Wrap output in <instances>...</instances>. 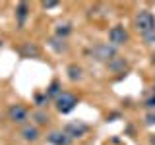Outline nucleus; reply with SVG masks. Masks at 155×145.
<instances>
[{
  "label": "nucleus",
  "mask_w": 155,
  "mask_h": 145,
  "mask_svg": "<svg viewBox=\"0 0 155 145\" xmlns=\"http://www.w3.org/2000/svg\"><path fill=\"white\" fill-rule=\"evenodd\" d=\"M134 23H136V29L140 31V35L143 37V41L147 45L155 43V16L149 10H142V12L136 14Z\"/></svg>",
  "instance_id": "nucleus-1"
},
{
  "label": "nucleus",
  "mask_w": 155,
  "mask_h": 145,
  "mask_svg": "<svg viewBox=\"0 0 155 145\" xmlns=\"http://www.w3.org/2000/svg\"><path fill=\"white\" fill-rule=\"evenodd\" d=\"M54 105H56V110H58V112L68 114V112H72V110L76 108L78 97L72 95V93H68V91H62V93L54 99Z\"/></svg>",
  "instance_id": "nucleus-2"
},
{
  "label": "nucleus",
  "mask_w": 155,
  "mask_h": 145,
  "mask_svg": "<svg viewBox=\"0 0 155 145\" xmlns=\"http://www.w3.org/2000/svg\"><path fill=\"white\" fill-rule=\"evenodd\" d=\"M91 58H95V60L99 62H110L113 58H116V50L113 45H107V43H99V45H95L91 48Z\"/></svg>",
  "instance_id": "nucleus-3"
},
{
  "label": "nucleus",
  "mask_w": 155,
  "mask_h": 145,
  "mask_svg": "<svg viewBox=\"0 0 155 145\" xmlns=\"http://www.w3.org/2000/svg\"><path fill=\"white\" fill-rule=\"evenodd\" d=\"M27 118H29V112H27L25 106L12 105L8 108V120H10V122H14V124H25Z\"/></svg>",
  "instance_id": "nucleus-4"
},
{
  "label": "nucleus",
  "mask_w": 155,
  "mask_h": 145,
  "mask_svg": "<svg viewBox=\"0 0 155 145\" xmlns=\"http://www.w3.org/2000/svg\"><path fill=\"white\" fill-rule=\"evenodd\" d=\"M87 130H89V128H87V124L80 122V120H76V122H68V124H66L64 132L70 135L72 139H74V137H81V135H85Z\"/></svg>",
  "instance_id": "nucleus-5"
},
{
  "label": "nucleus",
  "mask_w": 155,
  "mask_h": 145,
  "mask_svg": "<svg viewBox=\"0 0 155 145\" xmlns=\"http://www.w3.org/2000/svg\"><path fill=\"white\" fill-rule=\"evenodd\" d=\"M109 41L113 43V45H124V43L128 41V33H126V29L122 25H114V27H110V31H109Z\"/></svg>",
  "instance_id": "nucleus-6"
},
{
  "label": "nucleus",
  "mask_w": 155,
  "mask_h": 145,
  "mask_svg": "<svg viewBox=\"0 0 155 145\" xmlns=\"http://www.w3.org/2000/svg\"><path fill=\"white\" fill-rule=\"evenodd\" d=\"M48 141H51L52 145H70L72 137L66 132H51L48 134Z\"/></svg>",
  "instance_id": "nucleus-7"
},
{
  "label": "nucleus",
  "mask_w": 155,
  "mask_h": 145,
  "mask_svg": "<svg viewBox=\"0 0 155 145\" xmlns=\"http://www.w3.org/2000/svg\"><path fill=\"white\" fill-rule=\"evenodd\" d=\"M39 128L37 126H31V124H25L21 128V137L25 139V141H37L39 139Z\"/></svg>",
  "instance_id": "nucleus-8"
},
{
  "label": "nucleus",
  "mask_w": 155,
  "mask_h": 145,
  "mask_svg": "<svg viewBox=\"0 0 155 145\" xmlns=\"http://www.w3.org/2000/svg\"><path fill=\"white\" fill-rule=\"evenodd\" d=\"M21 54L25 56V58L37 56V54H39V48H37V45H33V43H23V47H21Z\"/></svg>",
  "instance_id": "nucleus-9"
},
{
  "label": "nucleus",
  "mask_w": 155,
  "mask_h": 145,
  "mask_svg": "<svg viewBox=\"0 0 155 145\" xmlns=\"http://www.w3.org/2000/svg\"><path fill=\"white\" fill-rule=\"evenodd\" d=\"M70 33H72V25H70V23H58V25H56V37L66 39Z\"/></svg>",
  "instance_id": "nucleus-10"
},
{
  "label": "nucleus",
  "mask_w": 155,
  "mask_h": 145,
  "mask_svg": "<svg viewBox=\"0 0 155 145\" xmlns=\"http://www.w3.org/2000/svg\"><path fill=\"white\" fill-rule=\"evenodd\" d=\"M51 47L52 48H54V50L56 52H64L66 50V41H64V39H60V37H54V39H51Z\"/></svg>",
  "instance_id": "nucleus-11"
},
{
  "label": "nucleus",
  "mask_w": 155,
  "mask_h": 145,
  "mask_svg": "<svg viewBox=\"0 0 155 145\" xmlns=\"http://www.w3.org/2000/svg\"><path fill=\"white\" fill-rule=\"evenodd\" d=\"M68 77H70L72 81L81 79V68H80V66H76V64H72L70 68H68Z\"/></svg>",
  "instance_id": "nucleus-12"
},
{
  "label": "nucleus",
  "mask_w": 155,
  "mask_h": 145,
  "mask_svg": "<svg viewBox=\"0 0 155 145\" xmlns=\"http://www.w3.org/2000/svg\"><path fill=\"white\" fill-rule=\"evenodd\" d=\"M60 93H62V91H60V83H58V81H52V83L48 85V89H47V95H48V99H52V97L56 99V97L60 95Z\"/></svg>",
  "instance_id": "nucleus-13"
},
{
  "label": "nucleus",
  "mask_w": 155,
  "mask_h": 145,
  "mask_svg": "<svg viewBox=\"0 0 155 145\" xmlns=\"http://www.w3.org/2000/svg\"><path fill=\"white\" fill-rule=\"evenodd\" d=\"M25 18H27V4L21 2V4L18 6V21H19V25H23Z\"/></svg>",
  "instance_id": "nucleus-14"
},
{
  "label": "nucleus",
  "mask_w": 155,
  "mask_h": 145,
  "mask_svg": "<svg viewBox=\"0 0 155 145\" xmlns=\"http://www.w3.org/2000/svg\"><path fill=\"white\" fill-rule=\"evenodd\" d=\"M31 118L35 120V122H37L39 126H43V124H47V122H48V114L41 112V110H37V112H33V114H31Z\"/></svg>",
  "instance_id": "nucleus-15"
},
{
  "label": "nucleus",
  "mask_w": 155,
  "mask_h": 145,
  "mask_svg": "<svg viewBox=\"0 0 155 145\" xmlns=\"http://www.w3.org/2000/svg\"><path fill=\"white\" fill-rule=\"evenodd\" d=\"M48 101H51V99H48V95L45 93V95H37L35 97V103H37V106H45L47 103H48Z\"/></svg>",
  "instance_id": "nucleus-16"
},
{
  "label": "nucleus",
  "mask_w": 155,
  "mask_h": 145,
  "mask_svg": "<svg viewBox=\"0 0 155 145\" xmlns=\"http://www.w3.org/2000/svg\"><path fill=\"white\" fill-rule=\"evenodd\" d=\"M145 124H155V110H151V112H149L147 116H145Z\"/></svg>",
  "instance_id": "nucleus-17"
},
{
  "label": "nucleus",
  "mask_w": 155,
  "mask_h": 145,
  "mask_svg": "<svg viewBox=\"0 0 155 145\" xmlns=\"http://www.w3.org/2000/svg\"><path fill=\"white\" fill-rule=\"evenodd\" d=\"M145 106H147V108H155V91H153V95L145 101Z\"/></svg>",
  "instance_id": "nucleus-18"
},
{
  "label": "nucleus",
  "mask_w": 155,
  "mask_h": 145,
  "mask_svg": "<svg viewBox=\"0 0 155 145\" xmlns=\"http://www.w3.org/2000/svg\"><path fill=\"white\" fill-rule=\"evenodd\" d=\"M58 6V2H43V8H54Z\"/></svg>",
  "instance_id": "nucleus-19"
},
{
  "label": "nucleus",
  "mask_w": 155,
  "mask_h": 145,
  "mask_svg": "<svg viewBox=\"0 0 155 145\" xmlns=\"http://www.w3.org/2000/svg\"><path fill=\"white\" fill-rule=\"evenodd\" d=\"M151 145H155V135H153V137H151Z\"/></svg>",
  "instance_id": "nucleus-20"
},
{
  "label": "nucleus",
  "mask_w": 155,
  "mask_h": 145,
  "mask_svg": "<svg viewBox=\"0 0 155 145\" xmlns=\"http://www.w3.org/2000/svg\"><path fill=\"white\" fill-rule=\"evenodd\" d=\"M151 60H153V64H155V52H153V56H151Z\"/></svg>",
  "instance_id": "nucleus-21"
},
{
  "label": "nucleus",
  "mask_w": 155,
  "mask_h": 145,
  "mask_svg": "<svg viewBox=\"0 0 155 145\" xmlns=\"http://www.w3.org/2000/svg\"><path fill=\"white\" fill-rule=\"evenodd\" d=\"M0 48H2V39H0Z\"/></svg>",
  "instance_id": "nucleus-22"
}]
</instances>
